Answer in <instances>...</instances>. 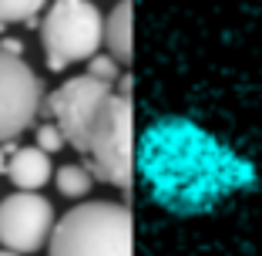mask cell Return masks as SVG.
I'll return each instance as SVG.
<instances>
[{"instance_id":"17","label":"cell","mask_w":262,"mask_h":256,"mask_svg":"<svg viewBox=\"0 0 262 256\" xmlns=\"http://www.w3.org/2000/svg\"><path fill=\"white\" fill-rule=\"evenodd\" d=\"M0 34H4V21H0Z\"/></svg>"},{"instance_id":"14","label":"cell","mask_w":262,"mask_h":256,"mask_svg":"<svg viewBox=\"0 0 262 256\" xmlns=\"http://www.w3.org/2000/svg\"><path fill=\"white\" fill-rule=\"evenodd\" d=\"M0 51L10 57H24V44L17 37H0Z\"/></svg>"},{"instance_id":"2","label":"cell","mask_w":262,"mask_h":256,"mask_svg":"<svg viewBox=\"0 0 262 256\" xmlns=\"http://www.w3.org/2000/svg\"><path fill=\"white\" fill-rule=\"evenodd\" d=\"M47 256H131V209L111 199L68 209L51 233Z\"/></svg>"},{"instance_id":"3","label":"cell","mask_w":262,"mask_h":256,"mask_svg":"<svg viewBox=\"0 0 262 256\" xmlns=\"http://www.w3.org/2000/svg\"><path fill=\"white\" fill-rule=\"evenodd\" d=\"M40 44L51 71L91 61L104 44V17L91 0H51L40 21Z\"/></svg>"},{"instance_id":"6","label":"cell","mask_w":262,"mask_h":256,"mask_svg":"<svg viewBox=\"0 0 262 256\" xmlns=\"http://www.w3.org/2000/svg\"><path fill=\"white\" fill-rule=\"evenodd\" d=\"M115 94V85H104V81L91 78V74H77L68 78L57 91L47 94V111L54 118V125L64 132L68 145L74 152H81L88 142V128L98 118L101 105Z\"/></svg>"},{"instance_id":"13","label":"cell","mask_w":262,"mask_h":256,"mask_svg":"<svg viewBox=\"0 0 262 256\" xmlns=\"http://www.w3.org/2000/svg\"><path fill=\"white\" fill-rule=\"evenodd\" d=\"M88 74L104 81V85H115V81L121 78V61H115L111 54H94L91 61H88Z\"/></svg>"},{"instance_id":"11","label":"cell","mask_w":262,"mask_h":256,"mask_svg":"<svg viewBox=\"0 0 262 256\" xmlns=\"http://www.w3.org/2000/svg\"><path fill=\"white\" fill-rule=\"evenodd\" d=\"M44 7H51V0H0V21H4V24L20 21L27 31H34V27L40 31L37 14Z\"/></svg>"},{"instance_id":"1","label":"cell","mask_w":262,"mask_h":256,"mask_svg":"<svg viewBox=\"0 0 262 256\" xmlns=\"http://www.w3.org/2000/svg\"><path fill=\"white\" fill-rule=\"evenodd\" d=\"M145 175L171 212H208L255 186V165L195 122L165 118L145 139Z\"/></svg>"},{"instance_id":"8","label":"cell","mask_w":262,"mask_h":256,"mask_svg":"<svg viewBox=\"0 0 262 256\" xmlns=\"http://www.w3.org/2000/svg\"><path fill=\"white\" fill-rule=\"evenodd\" d=\"M7 179L17 186V192H40V189L54 179V165L51 155L37 145H24L10 155L7 165Z\"/></svg>"},{"instance_id":"7","label":"cell","mask_w":262,"mask_h":256,"mask_svg":"<svg viewBox=\"0 0 262 256\" xmlns=\"http://www.w3.org/2000/svg\"><path fill=\"white\" fill-rule=\"evenodd\" d=\"M54 206L40 192H14L0 202V243L10 253H37L54 233Z\"/></svg>"},{"instance_id":"9","label":"cell","mask_w":262,"mask_h":256,"mask_svg":"<svg viewBox=\"0 0 262 256\" xmlns=\"http://www.w3.org/2000/svg\"><path fill=\"white\" fill-rule=\"evenodd\" d=\"M104 47L115 61H131V0H118L104 17Z\"/></svg>"},{"instance_id":"5","label":"cell","mask_w":262,"mask_h":256,"mask_svg":"<svg viewBox=\"0 0 262 256\" xmlns=\"http://www.w3.org/2000/svg\"><path fill=\"white\" fill-rule=\"evenodd\" d=\"M44 105V85L24 57H10L0 51V145L17 142Z\"/></svg>"},{"instance_id":"4","label":"cell","mask_w":262,"mask_h":256,"mask_svg":"<svg viewBox=\"0 0 262 256\" xmlns=\"http://www.w3.org/2000/svg\"><path fill=\"white\" fill-rule=\"evenodd\" d=\"M84 165L94 179L115 189L131 186V98L115 91L101 105L98 118L88 128V142L81 148Z\"/></svg>"},{"instance_id":"15","label":"cell","mask_w":262,"mask_h":256,"mask_svg":"<svg viewBox=\"0 0 262 256\" xmlns=\"http://www.w3.org/2000/svg\"><path fill=\"white\" fill-rule=\"evenodd\" d=\"M17 152V142H7V145H0V172H7V165H10V159L7 155H14Z\"/></svg>"},{"instance_id":"10","label":"cell","mask_w":262,"mask_h":256,"mask_svg":"<svg viewBox=\"0 0 262 256\" xmlns=\"http://www.w3.org/2000/svg\"><path fill=\"white\" fill-rule=\"evenodd\" d=\"M54 186L64 199H84L94 186V175L88 165H61L54 172Z\"/></svg>"},{"instance_id":"16","label":"cell","mask_w":262,"mask_h":256,"mask_svg":"<svg viewBox=\"0 0 262 256\" xmlns=\"http://www.w3.org/2000/svg\"><path fill=\"white\" fill-rule=\"evenodd\" d=\"M0 256H20V253H10V249H0Z\"/></svg>"},{"instance_id":"12","label":"cell","mask_w":262,"mask_h":256,"mask_svg":"<svg viewBox=\"0 0 262 256\" xmlns=\"http://www.w3.org/2000/svg\"><path fill=\"white\" fill-rule=\"evenodd\" d=\"M34 145L44 148L47 155H54V152H61V148L68 145V139H64V132L57 128L54 122H44V125H37V128H34Z\"/></svg>"}]
</instances>
